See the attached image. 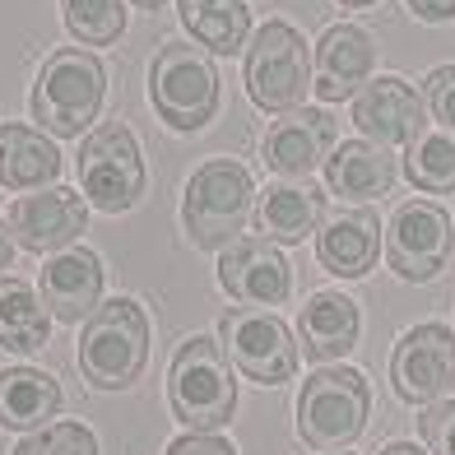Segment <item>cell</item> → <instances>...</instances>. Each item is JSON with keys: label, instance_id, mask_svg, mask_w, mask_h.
Returning a JSON list of instances; mask_svg holds the SVG:
<instances>
[{"label": "cell", "instance_id": "cell-16", "mask_svg": "<svg viewBox=\"0 0 455 455\" xmlns=\"http://www.w3.org/2000/svg\"><path fill=\"white\" fill-rule=\"evenodd\" d=\"M377 43L358 24H330L312 52V93L321 102H354L358 89L371 79Z\"/></svg>", "mask_w": 455, "mask_h": 455}, {"label": "cell", "instance_id": "cell-29", "mask_svg": "<svg viewBox=\"0 0 455 455\" xmlns=\"http://www.w3.org/2000/svg\"><path fill=\"white\" fill-rule=\"evenodd\" d=\"M423 98H427V112L446 126V135H455V60H451V66L427 70Z\"/></svg>", "mask_w": 455, "mask_h": 455}, {"label": "cell", "instance_id": "cell-35", "mask_svg": "<svg viewBox=\"0 0 455 455\" xmlns=\"http://www.w3.org/2000/svg\"><path fill=\"white\" fill-rule=\"evenodd\" d=\"M344 10H367V5H377V0H339Z\"/></svg>", "mask_w": 455, "mask_h": 455}, {"label": "cell", "instance_id": "cell-20", "mask_svg": "<svg viewBox=\"0 0 455 455\" xmlns=\"http://www.w3.org/2000/svg\"><path fill=\"white\" fill-rule=\"evenodd\" d=\"M325 172V191L339 196V200H377V196H390V186H395L400 168L390 149L371 140H344L330 149V158L321 163Z\"/></svg>", "mask_w": 455, "mask_h": 455}, {"label": "cell", "instance_id": "cell-12", "mask_svg": "<svg viewBox=\"0 0 455 455\" xmlns=\"http://www.w3.org/2000/svg\"><path fill=\"white\" fill-rule=\"evenodd\" d=\"M427 98L423 89H413L400 75H371L354 98V126L363 131V140L381 144V149H395L409 144L427 131Z\"/></svg>", "mask_w": 455, "mask_h": 455}, {"label": "cell", "instance_id": "cell-22", "mask_svg": "<svg viewBox=\"0 0 455 455\" xmlns=\"http://www.w3.org/2000/svg\"><path fill=\"white\" fill-rule=\"evenodd\" d=\"M60 177V154L47 140V131L0 121V186L10 191H33Z\"/></svg>", "mask_w": 455, "mask_h": 455}, {"label": "cell", "instance_id": "cell-5", "mask_svg": "<svg viewBox=\"0 0 455 455\" xmlns=\"http://www.w3.org/2000/svg\"><path fill=\"white\" fill-rule=\"evenodd\" d=\"M371 386L358 367H321L298 390V437L316 451H344L363 437Z\"/></svg>", "mask_w": 455, "mask_h": 455}, {"label": "cell", "instance_id": "cell-8", "mask_svg": "<svg viewBox=\"0 0 455 455\" xmlns=\"http://www.w3.org/2000/svg\"><path fill=\"white\" fill-rule=\"evenodd\" d=\"M75 172H79V186H84V200L102 214H126L144 196L140 140L131 135V126H121V121H102V126H93L84 135Z\"/></svg>", "mask_w": 455, "mask_h": 455}, {"label": "cell", "instance_id": "cell-33", "mask_svg": "<svg viewBox=\"0 0 455 455\" xmlns=\"http://www.w3.org/2000/svg\"><path fill=\"white\" fill-rule=\"evenodd\" d=\"M14 265V237H10V223L0 219V270H10Z\"/></svg>", "mask_w": 455, "mask_h": 455}, {"label": "cell", "instance_id": "cell-2", "mask_svg": "<svg viewBox=\"0 0 455 455\" xmlns=\"http://www.w3.org/2000/svg\"><path fill=\"white\" fill-rule=\"evenodd\" d=\"M168 404L177 423L191 432H219L237 413V381L223 344L210 335H191L177 344L168 367Z\"/></svg>", "mask_w": 455, "mask_h": 455}, {"label": "cell", "instance_id": "cell-34", "mask_svg": "<svg viewBox=\"0 0 455 455\" xmlns=\"http://www.w3.org/2000/svg\"><path fill=\"white\" fill-rule=\"evenodd\" d=\"M381 455H427V451H419V446H413V442H390Z\"/></svg>", "mask_w": 455, "mask_h": 455}, {"label": "cell", "instance_id": "cell-9", "mask_svg": "<svg viewBox=\"0 0 455 455\" xmlns=\"http://www.w3.org/2000/svg\"><path fill=\"white\" fill-rule=\"evenodd\" d=\"M219 344H223L228 363L256 386L293 381L298 358H302L298 344H293V330H288L275 312H260V307H233V312H223Z\"/></svg>", "mask_w": 455, "mask_h": 455}, {"label": "cell", "instance_id": "cell-25", "mask_svg": "<svg viewBox=\"0 0 455 455\" xmlns=\"http://www.w3.org/2000/svg\"><path fill=\"white\" fill-rule=\"evenodd\" d=\"M47 335L52 321L33 288L24 279H0V348L33 354V348H47Z\"/></svg>", "mask_w": 455, "mask_h": 455}, {"label": "cell", "instance_id": "cell-6", "mask_svg": "<svg viewBox=\"0 0 455 455\" xmlns=\"http://www.w3.org/2000/svg\"><path fill=\"white\" fill-rule=\"evenodd\" d=\"M246 93L260 112H293L312 93V52L307 37L283 24V19H265L246 43Z\"/></svg>", "mask_w": 455, "mask_h": 455}, {"label": "cell", "instance_id": "cell-10", "mask_svg": "<svg viewBox=\"0 0 455 455\" xmlns=\"http://www.w3.org/2000/svg\"><path fill=\"white\" fill-rule=\"evenodd\" d=\"M455 246V219L437 200H404L386 228V265L404 283H427L446 270Z\"/></svg>", "mask_w": 455, "mask_h": 455}, {"label": "cell", "instance_id": "cell-17", "mask_svg": "<svg viewBox=\"0 0 455 455\" xmlns=\"http://www.w3.org/2000/svg\"><path fill=\"white\" fill-rule=\"evenodd\" d=\"M316 260L330 275L339 279H363L377 270L381 260V219L367 204H354V210H335L325 214L321 233H316Z\"/></svg>", "mask_w": 455, "mask_h": 455}, {"label": "cell", "instance_id": "cell-28", "mask_svg": "<svg viewBox=\"0 0 455 455\" xmlns=\"http://www.w3.org/2000/svg\"><path fill=\"white\" fill-rule=\"evenodd\" d=\"M14 455H98V437L84 423H47L14 446Z\"/></svg>", "mask_w": 455, "mask_h": 455}, {"label": "cell", "instance_id": "cell-3", "mask_svg": "<svg viewBox=\"0 0 455 455\" xmlns=\"http://www.w3.org/2000/svg\"><path fill=\"white\" fill-rule=\"evenodd\" d=\"M79 371L98 390H126L140 381L149 363V316L135 298L98 302V312L84 321L79 335Z\"/></svg>", "mask_w": 455, "mask_h": 455}, {"label": "cell", "instance_id": "cell-30", "mask_svg": "<svg viewBox=\"0 0 455 455\" xmlns=\"http://www.w3.org/2000/svg\"><path fill=\"white\" fill-rule=\"evenodd\" d=\"M419 432L432 455H455V400L427 404V413L419 419Z\"/></svg>", "mask_w": 455, "mask_h": 455}, {"label": "cell", "instance_id": "cell-23", "mask_svg": "<svg viewBox=\"0 0 455 455\" xmlns=\"http://www.w3.org/2000/svg\"><path fill=\"white\" fill-rule=\"evenodd\" d=\"M177 14L210 56H233L251 43V10L242 0H177Z\"/></svg>", "mask_w": 455, "mask_h": 455}, {"label": "cell", "instance_id": "cell-19", "mask_svg": "<svg viewBox=\"0 0 455 455\" xmlns=\"http://www.w3.org/2000/svg\"><path fill=\"white\" fill-rule=\"evenodd\" d=\"M325 223V191L312 186V177L302 181H270L256 196V233L270 242H307L312 233H321Z\"/></svg>", "mask_w": 455, "mask_h": 455}, {"label": "cell", "instance_id": "cell-27", "mask_svg": "<svg viewBox=\"0 0 455 455\" xmlns=\"http://www.w3.org/2000/svg\"><path fill=\"white\" fill-rule=\"evenodd\" d=\"M66 10V28L84 47H108L126 33V5L121 0H60Z\"/></svg>", "mask_w": 455, "mask_h": 455}, {"label": "cell", "instance_id": "cell-13", "mask_svg": "<svg viewBox=\"0 0 455 455\" xmlns=\"http://www.w3.org/2000/svg\"><path fill=\"white\" fill-rule=\"evenodd\" d=\"M89 228V200L70 186H43L37 196H19L10 204V237L33 256L70 251Z\"/></svg>", "mask_w": 455, "mask_h": 455}, {"label": "cell", "instance_id": "cell-37", "mask_svg": "<svg viewBox=\"0 0 455 455\" xmlns=\"http://www.w3.org/2000/svg\"><path fill=\"white\" fill-rule=\"evenodd\" d=\"M325 455H335V451H325Z\"/></svg>", "mask_w": 455, "mask_h": 455}, {"label": "cell", "instance_id": "cell-31", "mask_svg": "<svg viewBox=\"0 0 455 455\" xmlns=\"http://www.w3.org/2000/svg\"><path fill=\"white\" fill-rule=\"evenodd\" d=\"M168 455H237V451L219 432H186V437H177L168 446Z\"/></svg>", "mask_w": 455, "mask_h": 455}, {"label": "cell", "instance_id": "cell-7", "mask_svg": "<svg viewBox=\"0 0 455 455\" xmlns=\"http://www.w3.org/2000/svg\"><path fill=\"white\" fill-rule=\"evenodd\" d=\"M149 102L172 131H204L219 112V70L196 43H163L149 66Z\"/></svg>", "mask_w": 455, "mask_h": 455}, {"label": "cell", "instance_id": "cell-4", "mask_svg": "<svg viewBox=\"0 0 455 455\" xmlns=\"http://www.w3.org/2000/svg\"><path fill=\"white\" fill-rule=\"evenodd\" d=\"M108 93V70L84 47H60L43 60L33 84V121L56 140H75L89 131V121Z\"/></svg>", "mask_w": 455, "mask_h": 455}, {"label": "cell", "instance_id": "cell-15", "mask_svg": "<svg viewBox=\"0 0 455 455\" xmlns=\"http://www.w3.org/2000/svg\"><path fill=\"white\" fill-rule=\"evenodd\" d=\"M219 283L242 307H279L293 293V265L270 237H237L219 256Z\"/></svg>", "mask_w": 455, "mask_h": 455}, {"label": "cell", "instance_id": "cell-32", "mask_svg": "<svg viewBox=\"0 0 455 455\" xmlns=\"http://www.w3.org/2000/svg\"><path fill=\"white\" fill-rule=\"evenodd\" d=\"M409 10L423 19V24H451L455 19V0H409Z\"/></svg>", "mask_w": 455, "mask_h": 455}, {"label": "cell", "instance_id": "cell-11", "mask_svg": "<svg viewBox=\"0 0 455 455\" xmlns=\"http://www.w3.org/2000/svg\"><path fill=\"white\" fill-rule=\"evenodd\" d=\"M390 381L409 404H437L455 386V330L442 321H423L404 330L390 354Z\"/></svg>", "mask_w": 455, "mask_h": 455}, {"label": "cell", "instance_id": "cell-18", "mask_svg": "<svg viewBox=\"0 0 455 455\" xmlns=\"http://www.w3.org/2000/svg\"><path fill=\"white\" fill-rule=\"evenodd\" d=\"M43 302L56 321L79 325L98 312V298H102V260L89 251V246H70V251H56L43 265Z\"/></svg>", "mask_w": 455, "mask_h": 455}, {"label": "cell", "instance_id": "cell-24", "mask_svg": "<svg viewBox=\"0 0 455 455\" xmlns=\"http://www.w3.org/2000/svg\"><path fill=\"white\" fill-rule=\"evenodd\" d=\"M60 413V386L56 377L37 367H5L0 371V427H43Z\"/></svg>", "mask_w": 455, "mask_h": 455}, {"label": "cell", "instance_id": "cell-36", "mask_svg": "<svg viewBox=\"0 0 455 455\" xmlns=\"http://www.w3.org/2000/svg\"><path fill=\"white\" fill-rule=\"evenodd\" d=\"M135 5H140V10H163L168 0H135Z\"/></svg>", "mask_w": 455, "mask_h": 455}, {"label": "cell", "instance_id": "cell-26", "mask_svg": "<svg viewBox=\"0 0 455 455\" xmlns=\"http://www.w3.org/2000/svg\"><path fill=\"white\" fill-rule=\"evenodd\" d=\"M404 172L409 181L427 196H446L455 191V135L442 131H423L404 154Z\"/></svg>", "mask_w": 455, "mask_h": 455}, {"label": "cell", "instance_id": "cell-1", "mask_svg": "<svg viewBox=\"0 0 455 455\" xmlns=\"http://www.w3.org/2000/svg\"><path fill=\"white\" fill-rule=\"evenodd\" d=\"M251 214H256V186L237 158H204L191 172V181H186L181 228L196 251L233 246Z\"/></svg>", "mask_w": 455, "mask_h": 455}, {"label": "cell", "instance_id": "cell-14", "mask_svg": "<svg viewBox=\"0 0 455 455\" xmlns=\"http://www.w3.org/2000/svg\"><path fill=\"white\" fill-rule=\"evenodd\" d=\"M335 135L339 126L325 108H293L270 121V131L260 140V163L270 172H279L283 181H302L330 158Z\"/></svg>", "mask_w": 455, "mask_h": 455}, {"label": "cell", "instance_id": "cell-21", "mask_svg": "<svg viewBox=\"0 0 455 455\" xmlns=\"http://www.w3.org/2000/svg\"><path fill=\"white\" fill-rule=\"evenodd\" d=\"M358 330H363V316H358V302L348 293H335V288H321L302 302L298 312V335H302V354L312 363H335L344 358L348 348L358 344Z\"/></svg>", "mask_w": 455, "mask_h": 455}]
</instances>
